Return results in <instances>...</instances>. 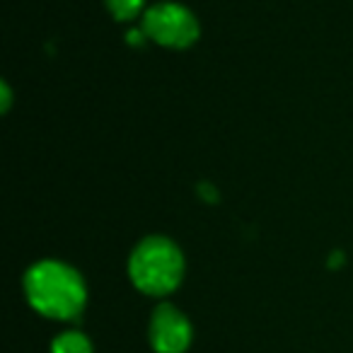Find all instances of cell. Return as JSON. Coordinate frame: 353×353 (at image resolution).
Wrapping results in <instances>:
<instances>
[{
    "instance_id": "obj_1",
    "label": "cell",
    "mask_w": 353,
    "mask_h": 353,
    "mask_svg": "<svg viewBox=\"0 0 353 353\" xmlns=\"http://www.w3.org/2000/svg\"><path fill=\"white\" fill-rule=\"evenodd\" d=\"M25 293L32 307L51 319H73L83 312L88 290L75 269L61 261H39L25 276Z\"/></svg>"
},
{
    "instance_id": "obj_2",
    "label": "cell",
    "mask_w": 353,
    "mask_h": 353,
    "mask_svg": "<svg viewBox=\"0 0 353 353\" xmlns=\"http://www.w3.org/2000/svg\"><path fill=\"white\" fill-rule=\"evenodd\" d=\"M128 274L138 290L148 295H167L184 276V256L167 237H148L133 250Z\"/></svg>"
},
{
    "instance_id": "obj_3",
    "label": "cell",
    "mask_w": 353,
    "mask_h": 353,
    "mask_svg": "<svg viewBox=\"0 0 353 353\" xmlns=\"http://www.w3.org/2000/svg\"><path fill=\"white\" fill-rule=\"evenodd\" d=\"M143 34L170 49H187L199 37V22L184 6L160 3L143 17Z\"/></svg>"
},
{
    "instance_id": "obj_4",
    "label": "cell",
    "mask_w": 353,
    "mask_h": 353,
    "mask_svg": "<svg viewBox=\"0 0 353 353\" xmlns=\"http://www.w3.org/2000/svg\"><path fill=\"white\" fill-rule=\"evenodd\" d=\"M150 343L157 353H184L192 343V324L176 307L160 305L150 319Z\"/></svg>"
},
{
    "instance_id": "obj_5",
    "label": "cell",
    "mask_w": 353,
    "mask_h": 353,
    "mask_svg": "<svg viewBox=\"0 0 353 353\" xmlns=\"http://www.w3.org/2000/svg\"><path fill=\"white\" fill-rule=\"evenodd\" d=\"M51 353H92V343L78 332H65L51 343Z\"/></svg>"
},
{
    "instance_id": "obj_6",
    "label": "cell",
    "mask_w": 353,
    "mask_h": 353,
    "mask_svg": "<svg viewBox=\"0 0 353 353\" xmlns=\"http://www.w3.org/2000/svg\"><path fill=\"white\" fill-rule=\"evenodd\" d=\"M107 8L117 20L128 22L141 12L143 0H107Z\"/></svg>"
},
{
    "instance_id": "obj_7",
    "label": "cell",
    "mask_w": 353,
    "mask_h": 353,
    "mask_svg": "<svg viewBox=\"0 0 353 353\" xmlns=\"http://www.w3.org/2000/svg\"><path fill=\"white\" fill-rule=\"evenodd\" d=\"M8 109H10V88L3 85V112H8Z\"/></svg>"
}]
</instances>
